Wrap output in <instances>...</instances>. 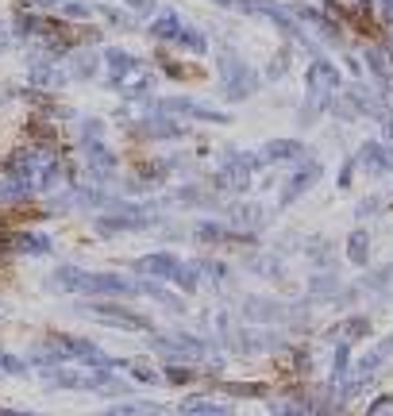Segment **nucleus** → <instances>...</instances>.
<instances>
[{
	"label": "nucleus",
	"mask_w": 393,
	"mask_h": 416,
	"mask_svg": "<svg viewBox=\"0 0 393 416\" xmlns=\"http://www.w3.org/2000/svg\"><path fill=\"white\" fill-rule=\"evenodd\" d=\"M308 93H305V120L313 116V112H324V108H332V100L339 97V69L332 66L328 58H316L313 66H308Z\"/></svg>",
	"instance_id": "2"
},
{
	"label": "nucleus",
	"mask_w": 393,
	"mask_h": 416,
	"mask_svg": "<svg viewBox=\"0 0 393 416\" xmlns=\"http://www.w3.org/2000/svg\"><path fill=\"white\" fill-rule=\"evenodd\" d=\"M305 155H308V151H305L301 139H270V143L262 146L266 166H297Z\"/></svg>",
	"instance_id": "7"
},
{
	"label": "nucleus",
	"mask_w": 393,
	"mask_h": 416,
	"mask_svg": "<svg viewBox=\"0 0 393 416\" xmlns=\"http://www.w3.org/2000/svg\"><path fill=\"white\" fill-rule=\"evenodd\" d=\"M0 416H35V413H23V408H0Z\"/></svg>",
	"instance_id": "40"
},
{
	"label": "nucleus",
	"mask_w": 393,
	"mask_h": 416,
	"mask_svg": "<svg viewBox=\"0 0 393 416\" xmlns=\"http://www.w3.org/2000/svg\"><path fill=\"white\" fill-rule=\"evenodd\" d=\"M150 108H158V112H166V116H186V120H205V124H227V112H220V108H208V105H196V100L189 97H166V100H155Z\"/></svg>",
	"instance_id": "4"
},
{
	"label": "nucleus",
	"mask_w": 393,
	"mask_h": 416,
	"mask_svg": "<svg viewBox=\"0 0 393 416\" xmlns=\"http://www.w3.org/2000/svg\"><path fill=\"white\" fill-rule=\"evenodd\" d=\"M370 232L366 228H355L351 235H347V259L355 262V266H366L370 262Z\"/></svg>",
	"instance_id": "18"
},
{
	"label": "nucleus",
	"mask_w": 393,
	"mask_h": 416,
	"mask_svg": "<svg viewBox=\"0 0 393 416\" xmlns=\"http://www.w3.org/2000/svg\"><path fill=\"white\" fill-rule=\"evenodd\" d=\"M347 355H351V343H339V347H335V358H332V382L347 377Z\"/></svg>",
	"instance_id": "29"
},
{
	"label": "nucleus",
	"mask_w": 393,
	"mask_h": 416,
	"mask_svg": "<svg viewBox=\"0 0 393 416\" xmlns=\"http://www.w3.org/2000/svg\"><path fill=\"white\" fill-rule=\"evenodd\" d=\"M320 174H324V166H320V162H308V158H301V162L293 166V174L285 177V185H282V204L301 201V197H305L308 189L320 182Z\"/></svg>",
	"instance_id": "5"
},
{
	"label": "nucleus",
	"mask_w": 393,
	"mask_h": 416,
	"mask_svg": "<svg viewBox=\"0 0 393 416\" xmlns=\"http://www.w3.org/2000/svg\"><path fill=\"white\" fill-rule=\"evenodd\" d=\"M124 4H128L131 16H150L155 12V0H124Z\"/></svg>",
	"instance_id": "37"
},
{
	"label": "nucleus",
	"mask_w": 393,
	"mask_h": 416,
	"mask_svg": "<svg viewBox=\"0 0 393 416\" xmlns=\"http://www.w3.org/2000/svg\"><path fill=\"white\" fill-rule=\"evenodd\" d=\"M266 208L258 201H236V204H227V220L239 223V228H247V232H255V228H262L266 223Z\"/></svg>",
	"instance_id": "14"
},
{
	"label": "nucleus",
	"mask_w": 393,
	"mask_h": 416,
	"mask_svg": "<svg viewBox=\"0 0 393 416\" xmlns=\"http://www.w3.org/2000/svg\"><path fill=\"white\" fill-rule=\"evenodd\" d=\"M355 166L359 170H366V174H390V143H378V139H370V143L359 146V155H355Z\"/></svg>",
	"instance_id": "9"
},
{
	"label": "nucleus",
	"mask_w": 393,
	"mask_h": 416,
	"mask_svg": "<svg viewBox=\"0 0 393 416\" xmlns=\"http://www.w3.org/2000/svg\"><path fill=\"white\" fill-rule=\"evenodd\" d=\"M62 16H69V20H89L93 8H89L85 0H62Z\"/></svg>",
	"instance_id": "31"
},
{
	"label": "nucleus",
	"mask_w": 393,
	"mask_h": 416,
	"mask_svg": "<svg viewBox=\"0 0 393 416\" xmlns=\"http://www.w3.org/2000/svg\"><path fill=\"white\" fill-rule=\"evenodd\" d=\"M390 174H393V143H390Z\"/></svg>",
	"instance_id": "42"
},
{
	"label": "nucleus",
	"mask_w": 393,
	"mask_h": 416,
	"mask_svg": "<svg viewBox=\"0 0 393 416\" xmlns=\"http://www.w3.org/2000/svg\"><path fill=\"white\" fill-rule=\"evenodd\" d=\"M181 28H186V23H181V16H177L174 8H166L147 31H150V39H158V43H174L177 35H181Z\"/></svg>",
	"instance_id": "16"
},
{
	"label": "nucleus",
	"mask_w": 393,
	"mask_h": 416,
	"mask_svg": "<svg viewBox=\"0 0 393 416\" xmlns=\"http://www.w3.org/2000/svg\"><path fill=\"white\" fill-rule=\"evenodd\" d=\"M162 405L158 401H124V405H112V408H100L97 416H158Z\"/></svg>",
	"instance_id": "19"
},
{
	"label": "nucleus",
	"mask_w": 393,
	"mask_h": 416,
	"mask_svg": "<svg viewBox=\"0 0 393 416\" xmlns=\"http://www.w3.org/2000/svg\"><path fill=\"white\" fill-rule=\"evenodd\" d=\"M16 247H20L23 254H50V251H54L50 235H43V232H27V235H20V239H16Z\"/></svg>",
	"instance_id": "24"
},
{
	"label": "nucleus",
	"mask_w": 393,
	"mask_h": 416,
	"mask_svg": "<svg viewBox=\"0 0 393 416\" xmlns=\"http://www.w3.org/2000/svg\"><path fill=\"white\" fill-rule=\"evenodd\" d=\"M85 316L100 320V324H112V328H124V331H150V328H155L147 316H139V312L124 309V305H120V297L89 300V305H85Z\"/></svg>",
	"instance_id": "3"
},
{
	"label": "nucleus",
	"mask_w": 393,
	"mask_h": 416,
	"mask_svg": "<svg viewBox=\"0 0 393 416\" xmlns=\"http://www.w3.org/2000/svg\"><path fill=\"white\" fill-rule=\"evenodd\" d=\"M236 343L243 351H270L274 343H282V336H278V331H239Z\"/></svg>",
	"instance_id": "20"
},
{
	"label": "nucleus",
	"mask_w": 393,
	"mask_h": 416,
	"mask_svg": "<svg viewBox=\"0 0 393 416\" xmlns=\"http://www.w3.org/2000/svg\"><path fill=\"white\" fill-rule=\"evenodd\" d=\"M390 405H393V397H378V401L370 405V416H378L382 408H390Z\"/></svg>",
	"instance_id": "39"
},
{
	"label": "nucleus",
	"mask_w": 393,
	"mask_h": 416,
	"mask_svg": "<svg viewBox=\"0 0 393 416\" xmlns=\"http://www.w3.org/2000/svg\"><path fill=\"white\" fill-rule=\"evenodd\" d=\"M390 278H393V266H382V270H370V274H366L363 285L374 293V289H385V285H390Z\"/></svg>",
	"instance_id": "32"
},
{
	"label": "nucleus",
	"mask_w": 393,
	"mask_h": 416,
	"mask_svg": "<svg viewBox=\"0 0 393 416\" xmlns=\"http://www.w3.org/2000/svg\"><path fill=\"white\" fill-rule=\"evenodd\" d=\"M212 4H220V8H232V4H236V0H212Z\"/></svg>",
	"instance_id": "41"
},
{
	"label": "nucleus",
	"mask_w": 393,
	"mask_h": 416,
	"mask_svg": "<svg viewBox=\"0 0 393 416\" xmlns=\"http://www.w3.org/2000/svg\"><path fill=\"white\" fill-rule=\"evenodd\" d=\"M170 281H174V285H177L181 293H196L201 285H205V266H201L196 259H193V262H181Z\"/></svg>",
	"instance_id": "15"
},
{
	"label": "nucleus",
	"mask_w": 393,
	"mask_h": 416,
	"mask_svg": "<svg viewBox=\"0 0 393 416\" xmlns=\"http://www.w3.org/2000/svg\"><path fill=\"white\" fill-rule=\"evenodd\" d=\"M243 316L251 320V324H270V320L289 316V309H285L282 300H270V297H247L243 300Z\"/></svg>",
	"instance_id": "12"
},
{
	"label": "nucleus",
	"mask_w": 393,
	"mask_h": 416,
	"mask_svg": "<svg viewBox=\"0 0 393 416\" xmlns=\"http://www.w3.org/2000/svg\"><path fill=\"white\" fill-rule=\"evenodd\" d=\"M193 235L196 243H251V232H232L227 223H216V220H201Z\"/></svg>",
	"instance_id": "13"
},
{
	"label": "nucleus",
	"mask_w": 393,
	"mask_h": 416,
	"mask_svg": "<svg viewBox=\"0 0 393 416\" xmlns=\"http://www.w3.org/2000/svg\"><path fill=\"white\" fill-rule=\"evenodd\" d=\"M374 208H378V197H370V201H363V204H359V208H355V216H359V220H366V216H370Z\"/></svg>",
	"instance_id": "38"
},
{
	"label": "nucleus",
	"mask_w": 393,
	"mask_h": 416,
	"mask_svg": "<svg viewBox=\"0 0 393 416\" xmlns=\"http://www.w3.org/2000/svg\"><path fill=\"white\" fill-rule=\"evenodd\" d=\"M78 69H69V78H78V81H89L93 74H97V66H100V54H81L78 62H74Z\"/></svg>",
	"instance_id": "27"
},
{
	"label": "nucleus",
	"mask_w": 393,
	"mask_h": 416,
	"mask_svg": "<svg viewBox=\"0 0 393 416\" xmlns=\"http://www.w3.org/2000/svg\"><path fill=\"white\" fill-rule=\"evenodd\" d=\"M366 331H370V320L366 316H355V320H347V324H339V336L344 339H363Z\"/></svg>",
	"instance_id": "28"
},
{
	"label": "nucleus",
	"mask_w": 393,
	"mask_h": 416,
	"mask_svg": "<svg viewBox=\"0 0 393 416\" xmlns=\"http://www.w3.org/2000/svg\"><path fill=\"white\" fill-rule=\"evenodd\" d=\"M100 62L112 69V74H109V85L112 89H120L139 69V58H135V54H128V50H120V47H109L104 54H100Z\"/></svg>",
	"instance_id": "10"
},
{
	"label": "nucleus",
	"mask_w": 393,
	"mask_h": 416,
	"mask_svg": "<svg viewBox=\"0 0 393 416\" xmlns=\"http://www.w3.org/2000/svg\"><path fill=\"white\" fill-rule=\"evenodd\" d=\"M139 297H150V300H158V305H166V309H174V312L186 309L181 297H174V293L162 289V285H150V281H139Z\"/></svg>",
	"instance_id": "22"
},
{
	"label": "nucleus",
	"mask_w": 393,
	"mask_h": 416,
	"mask_svg": "<svg viewBox=\"0 0 393 416\" xmlns=\"http://www.w3.org/2000/svg\"><path fill=\"white\" fill-rule=\"evenodd\" d=\"M131 266H135V274H143V278H162V281H170V278H174V270L181 266V259H177V254H170V251H158V254H143V259H135Z\"/></svg>",
	"instance_id": "8"
},
{
	"label": "nucleus",
	"mask_w": 393,
	"mask_h": 416,
	"mask_svg": "<svg viewBox=\"0 0 393 416\" xmlns=\"http://www.w3.org/2000/svg\"><path fill=\"white\" fill-rule=\"evenodd\" d=\"M116 366H124L135 382H143V386H162V382H166V377L158 374L150 362H143V358H116Z\"/></svg>",
	"instance_id": "17"
},
{
	"label": "nucleus",
	"mask_w": 393,
	"mask_h": 416,
	"mask_svg": "<svg viewBox=\"0 0 393 416\" xmlns=\"http://www.w3.org/2000/svg\"><path fill=\"white\" fill-rule=\"evenodd\" d=\"M390 355H393V331L382 339V343H378V347H370L363 358H359V362H355V370H351L355 382H370V374H378V370H382V362H390Z\"/></svg>",
	"instance_id": "11"
},
{
	"label": "nucleus",
	"mask_w": 393,
	"mask_h": 416,
	"mask_svg": "<svg viewBox=\"0 0 393 416\" xmlns=\"http://www.w3.org/2000/svg\"><path fill=\"white\" fill-rule=\"evenodd\" d=\"M0 366L8 370V374H27V362L16 358V355H0Z\"/></svg>",
	"instance_id": "36"
},
{
	"label": "nucleus",
	"mask_w": 393,
	"mask_h": 416,
	"mask_svg": "<svg viewBox=\"0 0 393 416\" xmlns=\"http://www.w3.org/2000/svg\"><path fill=\"white\" fill-rule=\"evenodd\" d=\"M155 347L166 358H205L208 343L189 336V331H170V336H155Z\"/></svg>",
	"instance_id": "6"
},
{
	"label": "nucleus",
	"mask_w": 393,
	"mask_h": 416,
	"mask_svg": "<svg viewBox=\"0 0 393 416\" xmlns=\"http://www.w3.org/2000/svg\"><path fill=\"white\" fill-rule=\"evenodd\" d=\"M181 416H236L227 405H216V401H205V397H193L181 405Z\"/></svg>",
	"instance_id": "21"
},
{
	"label": "nucleus",
	"mask_w": 393,
	"mask_h": 416,
	"mask_svg": "<svg viewBox=\"0 0 393 416\" xmlns=\"http://www.w3.org/2000/svg\"><path fill=\"white\" fill-rule=\"evenodd\" d=\"M201 266H205V274H208L212 281H227V274H232L224 262H216V259H201Z\"/></svg>",
	"instance_id": "35"
},
{
	"label": "nucleus",
	"mask_w": 393,
	"mask_h": 416,
	"mask_svg": "<svg viewBox=\"0 0 393 416\" xmlns=\"http://www.w3.org/2000/svg\"><path fill=\"white\" fill-rule=\"evenodd\" d=\"M285 66H289V47H285V50H278L274 58H270V66H266V78H270V81L285 78Z\"/></svg>",
	"instance_id": "30"
},
{
	"label": "nucleus",
	"mask_w": 393,
	"mask_h": 416,
	"mask_svg": "<svg viewBox=\"0 0 393 416\" xmlns=\"http://www.w3.org/2000/svg\"><path fill=\"white\" fill-rule=\"evenodd\" d=\"M27 4H50V0H27Z\"/></svg>",
	"instance_id": "43"
},
{
	"label": "nucleus",
	"mask_w": 393,
	"mask_h": 416,
	"mask_svg": "<svg viewBox=\"0 0 393 416\" xmlns=\"http://www.w3.org/2000/svg\"><path fill=\"white\" fill-rule=\"evenodd\" d=\"M54 285L74 297H139V281H128L124 274L85 270V266H58Z\"/></svg>",
	"instance_id": "1"
},
{
	"label": "nucleus",
	"mask_w": 393,
	"mask_h": 416,
	"mask_svg": "<svg viewBox=\"0 0 393 416\" xmlns=\"http://www.w3.org/2000/svg\"><path fill=\"white\" fill-rule=\"evenodd\" d=\"M31 193V185L27 182H23V177L20 174H12V170H8V177H4V182H0V201H4V204H16V201H23V197H27Z\"/></svg>",
	"instance_id": "23"
},
{
	"label": "nucleus",
	"mask_w": 393,
	"mask_h": 416,
	"mask_svg": "<svg viewBox=\"0 0 393 416\" xmlns=\"http://www.w3.org/2000/svg\"><path fill=\"white\" fill-rule=\"evenodd\" d=\"M224 393H232V397H262V386H243V382H224Z\"/></svg>",
	"instance_id": "34"
},
{
	"label": "nucleus",
	"mask_w": 393,
	"mask_h": 416,
	"mask_svg": "<svg viewBox=\"0 0 393 416\" xmlns=\"http://www.w3.org/2000/svg\"><path fill=\"white\" fill-rule=\"evenodd\" d=\"M177 47L189 50V54H205L208 50V39H205V31H196V28H181V35H177Z\"/></svg>",
	"instance_id": "25"
},
{
	"label": "nucleus",
	"mask_w": 393,
	"mask_h": 416,
	"mask_svg": "<svg viewBox=\"0 0 393 416\" xmlns=\"http://www.w3.org/2000/svg\"><path fill=\"white\" fill-rule=\"evenodd\" d=\"M162 377H166V382H174V386H186L189 377H193V370H189V366H174V362H166Z\"/></svg>",
	"instance_id": "33"
},
{
	"label": "nucleus",
	"mask_w": 393,
	"mask_h": 416,
	"mask_svg": "<svg viewBox=\"0 0 393 416\" xmlns=\"http://www.w3.org/2000/svg\"><path fill=\"white\" fill-rule=\"evenodd\" d=\"M366 66H370V74H374L378 81H382V85L390 81V58H385V54H382L378 47H370V50H366Z\"/></svg>",
	"instance_id": "26"
}]
</instances>
